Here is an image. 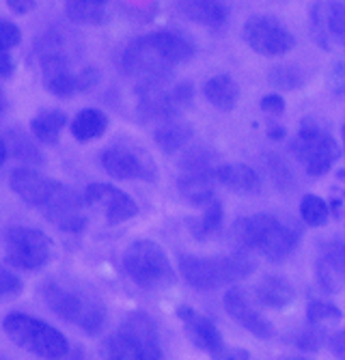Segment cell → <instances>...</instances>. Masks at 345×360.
<instances>
[{"label":"cell","instance_id":"cell-23","mask_svg":"<svg viewBox=\"0 0 345 360\" xmlns=\"http://www.w3.org/2000/svg\"><path fill=\"white\" fill-rule=\"evenodd\" d=\"M70 129H72V136L78 143L98 141L108 129V117L98 108H84L74 117Z\"/></svg>","mask_w":345,"mask_h":360},{"label":"cell","instance_id":"cell-13","mask_svg":"<svg viewBox=\"0 0 345 360\" xmlns=\"http://www.w3.org/2000/svg\"><path fill=\"white\" fill-rule=\"evenodd\" d=\"M311 35L315 44L326 50L345 48V3L324 0L311 7Z\"/></svg>","mask_w":345,"mask_h":360},{"label":"cell","instance_id":"cell-33","mask_svg":"<svg viewBox=\"0 0 345 360\" xmlns=\"http://www.w3.org/2000/svg\"><path fill=\"white\" fill-rule=\"evenodd\" d=\"M270 153V151H268ZM268 167H270V173H272V179L274 184L280 188V190H287L294 181V175L287 167V162L283 158H278L276 153H270L268 155Z\"/></svg>","mask_w":345,"mask_h":360},{"label":"cell","instance_id":"cell-43","mask_svg":"<svg viewBox=\"0 0 345 360\" xmlns=\"http://www.w3.org/2000/svg\"><path fill=\"white\" fill-rule=\"evenodd\" d=\"M11 74H13V60H11V54L3 50V65H0V78L7 80Z\"/></svg>","mask_w":345,"mask_h":360},{"label":"cell","instance_id":"cell-41","mask_svg":"<svg viewBox=\"0 0 345 360\" xmlns=\"http://www.w3.org/2000/svg\"><path fill=\"white\" fill-rule=\"evenodd\" d=\"M328 345H330L332 354H334L339 360H345V330H341V333L332 335V337H330V341H328Z\"/></svg>","mask_w":345,"mask_h":360},{"label":"cell","instance_id":"cell-27","mask_svg":"<svg viewBox=\"0 0 345 360\" xmlns=\"http://www.w3.org/2000/svg\"><path fill=\"white\" fill-rule=\"evenodd\" d=\"M203 93L207 100L221 110H231L240 97V89H237L235 80L227 74H218V76L209 78L205 82Z\"/></svg>","mask_w":345,"mask_h":360},{"label":"cell","instance_id":"cell-17","mask_svg":"<svg viewBox=\"0 0 345 360\" xmlns=\"http://www.w3.org/2000/svg\"><path fill=\"white\" fill-rule=\"evenodd\" d=\"M225 309L242 326V328H246L250 335H255L259 339H272L274 337L272 323L259 311H255L253 307L248 304V300H246V296H244L242 291H237V289L227 291V296H225Z\"/></svg>","mask_w":345,"mask_h":360},{"label":"cell","instance_id":"cell-31","mask_svg":"<svg viewBox=\"0 0 345 360\" xmlns=\"http://www.w3.org/2000/svg\"><path fill=\"white\" fill-rule=\"evenodd\" d=\"M121 13H125V18L138 22V24H147L155 18L160 5L155 0H125V3L117 5Z\"/></svg>","mask_w":345,"mask_h":360},{"label":"cell","instance_id":"cell-35","mask_svg":"<svg viewBox=\"0 0 345 360\" xmlns=\"http://www.w3.org/2000/svg\"><path fill=\"white\" fill-rule=\"evenodd\" d=\"M324 343H326V333L320 328V326H311V323L306 330H302L296 337V345L304 352H318V349H322Z\"/></svg>","mask_w":345,"mask_h":360},{"label":"cell","instance_id":"cell-32","mask_svg":"<svg viewBox=\"0 0 345 360\" xmlns=\"http://www.w3.org/2000/svg\"><path fill=\"white\" fill-rule=\"evenodd\" d=\"M343 313L339 307L324 302V300H308L306 304V321L311 326H322V323H330V321H341Z\"/></svg>","mask_w":345,"mask_h":360},{"label":"cell","instance_id":"cell-39","mask_svg":"<svg viewBox=\"0 0 345 360\" xmlns=\"http://www.w3.org/2000/svg\"><path fill=\"white\" fill-rule=\"evenodd\" d=\"M261 110L268 112L270 117H280L285 112V100L280 95L272 93V95H266L261 100Z\"/></svg>","mask_w":345,"mask_h":360},{"label":"cell","instance_id":"cell-28","mask_svg":"<svg viewBox=\"0 0 345 360\" xmlns=\"http://www.w3.org/2000/svg\"><path fill=\"white\" fill-rule=\"evenodd\" d=\"M65 15L72 22L84 26H102L108 22L106 3H93V0H89V3H67Z\"/></svg>","mask_w":345,"mask_h":360},{"label":"cell","instance_id":"cell-34","mask_svg":"<svg viewBox=\"0 0 345 360\" xmlns=\"http://www.w3.org/2000/svg\"><path fill=\"white\" fill-rule=\"evenodd\" d=\"M223 216H225L223 203L218 201V199H214V201L205 207V214H203V220H201V236H211V233H216L218 229H221V224H223Z\"/></svg>","mask_w":345,"mask_h":360},{"label":"cell","instance_id":"cell-6","mask_svg":"<svg viewBox=\"0 0 345 360\" xmlns=\"http://www.w3.org/2000/svg\"><path fill=\"white\" fill-rule=\"evenodd\" d=\"M3 328H5V335L18 347L35 356L58 360L72 352L65 335L52 328L48 321L39 317L26 315V313H9L3 321Z\"/></svg>","mask_w":345,"mask_h":360},{"label":"cell","instance_id":"cell-37","mask_svg":"<svg viewBox=\"0 0 345 360\" xmlns=\"http://www.w3.org/2000/svg\"><path fill=\"white\" fill-rule=\"evenodd\" d=\"M328 84L332 89V93L337 95H345V52L339 56V60L332 65V72L328 76Z\"/></svg>","mask_w":345,"mask_h":360},{"label":"cell","instance_id":"cell-44","mask_svg":"<svg viewBox=\"0 0 345 360\" xmlns=\"http://www.w3.org/2000/svg\"><path fill=\"white\" fill-rule=\"evenodd\" d=\"M285 136H287V129H285V127H280V125L268 129V139H270V141H283Z\"/></svg>","mask_w":345,"mask_h":360},{"label":"cell","instance_id":"cell-20","mask_svg":"<svg viewBox=\"0 0 345 360\" xmlns=\"http://www.w3.org/2000/svg\"><path fill=\"white\" fill-rule=\"evenodd\" d=\"M9 158H15L24 165L30 167H44V155L41 151L35 147L33 139L28 134H24L20 127H5L3 129V162H7Z\"/></svg>","mask_w":345,"mask_h":360},{"label":"cell","instance_id":"cell-11","mask_svg":"<svg viewBox=\"0 0 345 360\" xmlns=\"http://www.w3.org/2000/svg\"><path fill=\"white\" fill-rule=\"evenodd\" d=\"M52 257V240L30 226H9L5 231V259L15 270H41Z\"/></svg>","mask_w":345,"mask_h":360},{"label":"cell","instance_id":"cell-5","mask_svg":"<svg viewBox=\"0 0 345 360\" xmlns=\"http://www.w3.org/2000/svg\"><path fill=\"white\" fill-rule=\"evenodd\" d=\"M179 272L188 285L209 291L250 276L255 272V261L246 252H231L218 257L183 255L179 259Z\"/></svg>","mask_w":345,"mask_h":360},{"label":"cell","instance_id":"cell-15","mask_svg":"<svg viewBox=\"0 0 345 360\" xmlns=\"http://www.w3.org/2000/svg\"><path fill=\"white\" fill-rule=\"evenodd\" d=\"M100 165L115 179H147V181L155 179V169L149 162L123 147H110L102 151Z\"/></svg>","mask_w":345,"mask_h":360},{"label":"cell","instance_id":"cell-12","mask_svg":"<svg viewBox=\"0 0 345 360\" xmlns=\"http://www.w3.org/2000/svg\"><path fill=\"white\" fill-rule=\"evenodd\" d=\"M242 37L257 54H263V56H283L296 44L292 32L280 22H276L274 18H268V15L250 18L244 24Z\"/></svg>","mask_w":345,"mask_h":360},{"label":"cell","instance_id":"cell-9","mask_svg":"<svg viewBox=\"0 0 345 360\" xmlns=\"http://www.w3.org/2000/svg\"><path fill=\"white\" fill-rule=\"evenodd\" d=\"M138 106L136 112L143 121H158L160 125L167 121L179 119V115L190 106L195 86L193 82H179L175 86H167V82L138 84Z\"/></svg>","mask_w":345,"mask_h":360},{"label":"cell","instance_id":"cell-24","mask_svg":"<svg viewBox=\"0 0 345 360\" xmlns=\"http://www.w3.org/2000/svg\"><path fill=\"white\" fill-rule=\"evenodd\" d=\"M216 177L218 184L240 192H257L261 188V177L248 165H221Z\"/></svg>","mask_w":345,"mask_h":360},{"label":"cell","instance_id":"cell-26","mask_svg":"<svg viewBox=\"0 0 345 360\" xmlns=\"http://www.w3.org/2000/svg\"><path fill=\"white\" fill-rule=\"evenodd\" d=\"M153 139H155V145H158L164 153H175L183 145L190 143V139H193V127L188 125V123H183V121H179V119L167 121V123L155 127Z\"/></svg>","mask_w":345,"mask_h":360},{"label":"cell","instance_id":"cell-38","mask_svg":"<svg viewBox=\"0 0 345 360\" xmlns=\"http://www.w3.org/2000/svg\"><path fill=\"white\" fill-rule=\"evenodd\" d=\"M0 41H3V50L9 52L13 46H18L22 41V32L15 24L11 22H0Z\"/></svg>","mask_w":345,"mask_h":360},{"label":"cell","instance_id":"cell-42","mask_svg":"<svg viewBox=\"0 0 345 360\" xmlns=\"http://www.w3.org/2000/svg\"><path fill=\"white\" fill-rule=\"evenodd\" d=\"M7 7H9L13 13L24 15V13H28V11L37 9V3H35V0H9Z\"/></svg>","mask_w":345,"mask_h":360},{"label":"cell","instance_id":"cell-4","mask_svg":"<svg viewBox=\"0 0 345 360\" xmlns=\"http://www.w3.org/2000/svg\"><path fill=\"white\" fill-rule=\"evenodd\" d=\"M102 356L104 360H164L155 321L147 313H132L104 339Z\"/></svg>","mask_w":345,"mask_h":360},{"label":"cell","instance_id":"cell-14","mask_svg":"<svg viewBox=\"0 0 345 360\" xmlns=\"http://www.w3.org/2000/svg\"><path fill=\"white\" fill-rule=\"evenodd\" d=\"M84 203L91 207H102L108 224H119L130 220L138 214V205L134 203L132 196L117 190L108 184H91L82 192Z\"/></svg>","mask_w":345,"mask_h":360},{"label":"cell","instance_id":"cell-2","mask_svg":"<svg viewBox=\"0 0 345 360\" xmlns=\"http://www.w3.org/2000/svg\"><path fill=\"white\" fill-rule=\"evenodd\" d=\"M233 240L244 250H257L270 261H283L298 248L300 233L272 214H253L233 224Z\"/></svg>","mask_w":345,"mask_h":360},{"label":"cell","instance_id":"cell-40","mask_svg":"<svg viewBox=\"0 0 345 360\" xmlns=\"http://www.w3.org/2000/svg\"><path fill=\"white\" fill-rule=\"evenodd\" d=\"M214 360H250L248 349L242 347H223L218 354H214Z\"/></svg>","mask_w":345,"mask_h":360},{"label":"cell","instance_id":"cell-46","mask_svg":"<svg viewBox=\"0 0 345 360\" xmlns=\"http://www.w3.org/2000/svg\"><path fill=\"white\" fill-rule=\"evenodd\" d=\"M341 136H343V145H345V123L341 125Z\"/></svg>","mask_w":345,"mask_h":360},{"label":"cell","instance_id":"cell-3","mask_svg":"<svg viewBox=\"0 0 345 360\" xmlns=\"http://www.w3.org/2000/svg\"><path fill=\"white\" fill-rule=\"evenodd\" d=\"M44 298L63 321L76 323L89 337H96L104 330L106 307L91 291L72 285L67 287L60 281H50L44 285Z\"/></svg>","mask_w":345,"mask_h":360},{"label":"cell","instance_id":"cell-25","mask_svg":"<svg viewBox=\"0 0 345 360\" xmlns=\"http://www.w3.org/2000/svg\"><path fill=\"white\" fill-rule=\"evenodd\" d=\"M67 123H70V119L63 110H56V108L41 110L39 115L33 117V121H30V132H33V136L44 145H56L58 136H60V129Z\"/></svg>","mask_w":345,"mask_h":360},{"label":"cell","instance_id":"cell-10","mask_svg":"<svg viewBox=\"0 0 345 360\" xmlns=\"http://www.w3.org/2000/svg\"><path fill=\"white\" fill-rule=\"evenodd\" d=\"M173 68L175 65L164 56L153 32L130 41L121 54V72L130 78H136L138 84L169 82Z\"/></svg>","mask_w":345,"mask_h":360},{"label":"cell","instance_id":"cell-36","mask_svg":"<svg viewBox=\"0 0 345 360\" xmlns=\"http://www.w3.org/2000/svg\"><path fill=\"white\" fill-rule=\"evenodd\" d=\"M0 287H3V298H15L24 289L22 281L7 268L0 270Z\"/></svg>","mask_w":345,"mask_h":360},{"label":"cell","instance_id":"cell-29","mask_svg":"<svg viewBox=\"0 0 345 360\" xmlns=\"http://www.w3.org/2000/svg\"><path fill=\"white\" fill-rule=\"evenodd\" d=\"M300 216L311 226H324L330 216V205L315 194H306L300 201Z\"/></svg>","mask_w":345,"mask_h":360},{"label":"cell","instance_id":"cell-45","mask_svg":"<svg viewBox=\"0 0 345 360\" xmlns=\"http://www.w3.org/2000/svg\"><path fill=\"white\" fill-rule=\"evenodd\" d=\"M58 360H89L82 352H70L67 356H63V358H58Z\"/></svg>","mask_w":345,"mask_h":360},{"label":"cell","instance_id":"cell-21","mask_svg":"<svg viewBox=\"0 0 345 360\" xmlns=\"http://www.w3.org/2000/svg\"><path fill=\"white\" fill-rule=\"evenodd\" d=\"M177 9L181 15L188 20H193L201 26L207 28H223L227 24L229 11L223 3H216V0H190V3H177Z\"/></svg>","mask_w":345,"mask_h":360},{"label":"cell","instance_id":"cell-22","mask_svg":"<svg viewBox=\"0 0 345 360\" xmlns=\"http://www.w3.org/2000/svg\"><path fill=\"white\" fill-rule=\"evenodd\" d=\"M255 296L259 304L270 307V309H285L294 302V287L289 281L280 278V276H266L257 283L255 287Z\"/></svg>","mask_w":345,"mask_h":360},{"label":"cell","instance_id":"cell-8","mask_svg":"<svg viewBox=\"0 0 345 360\" xmlns=\"http://www.w3.org/2000/svg\"><path fill=\"white\" fill-rule=\"evenodd\" d=\"M123 268L143 289H162L175 278L164 248L151 240H136L130 244L123 255Z\"/></svg>","mask_w":345,"mask_h":360},{"label":"cell","instance_id":"cell-1","mask_svg":"<svg viewBox=\"0 0 345 360\" xmlns=\"http://www.w3.org/2000/svg\"><path fill=\"white\" fill-rule=\"evenodd\" d=\"M9 186L22 201L37 207L60 231L78 233L86 226V216L82 212L86 205L84 196L60 181H54L35 169L20 167L11 171Z\"/></svg>","mask_w":345,"mask_h":360},{"label":"cell","instance_id":"cell-18","mask_svg":"<svg viewBox=\"0 0 345 360\" xmlns=\"http://www.w3.org/2000/svg\"><path fill=\"white\" fill-rule=\"evenodd\" d=\"M221 167V165H218ZM218 167H207V169H193V171H181V177L177 181L181 196L197 207L209 205L214 196V184L218 181Z\"/></svg>","mask_w":345,"mask_h":360},{"label":"cell","instance_id":"cell-19","mask_svg":"<svg viewBox=\"0 0 345 360\" xmlns=\"http://www.w3.org/2000/svg\"><path fill=\"white\" fill-rule=\"evenodd\" d=\"M318 281L328 293H339L345 287V242L334 240L322 248V257L318 261Z\"/></svg>","mask_w":345,"mask_h":360},{"label":"cell","instance_id":"cell-30","mask_svg":"<svg viewBox=\"0 0 345 360\" xmlns=\"http://www.w3.org/2000/svg\"><path fill=\"white\" fill-rule=\"evenodd\" d=\"M268 80L272 86L280 91H294L304 84V74L296 68V65H276L270 70Z\"/></svg>","mask_w":345,"mask_h":360},{"label":"cell","instance_id":"cell-16","mask_svg":"<svg viewBox=\"0 0 345 360\" xmlns=\"http://www.w3.org/2000/svg\"><path fill=\"white\" fill-rule=\"evenodd\" d=\"M177 315L183 319V328H185V337L190 339L199 349L209 352L211 356L218 354L225 347V339L221 335V330L216 328L214 321L205 315H199L193 307H179Z\"/></svg>","mask_w":345,"mask_h":360},{"label":"cell","instance_id":"cell-7","mask_svg":"<svg viewBox=\"0 0 345 360\" xmlns=\"http://www.w3.org/2000/svg\"><path fill=\"white\" fill-rule=\"evenodd\" d=\"M289 151L311 177L326 175L334 162L341 158L339 143L330 136V132H326L322 125L311 119H306L300 125L298 134L289 143Z\"/></svg>","mask_w":345,"mask_h":360},{"label":"cell","instance_id":"cell-47","mask_svg":"<svg viewBox=\"0 0 345 360\" xmlns=\"http://www.w3.org/2000/svg\"><path fill=\"white\" fill-rule=\"evenodd\" d=\"M287 360H306V358H287Z\"/></svg>","mask_w":345,"mask_h":360}]
</instances>
